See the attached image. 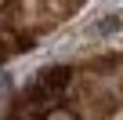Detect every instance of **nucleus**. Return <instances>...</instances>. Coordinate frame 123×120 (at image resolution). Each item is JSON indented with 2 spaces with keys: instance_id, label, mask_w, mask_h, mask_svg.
<instances>
[{
  "instance_id": "f257e3e1",
  "label": "nucleus",
  "mask_w": 123,
  "mask_h": 120,
  "mask_svg": "<svg viewBox=\"0 0 123 120\" xmlns=\"http://www.w3.org/2000/svg\"><path fill=\"white\" fill-rule=\"evenodd\" d=\"M11 87H15V84H11V73H7V69H0V102L11 95Z\"/></svg>"
},
{
  "instance_id": "f03ea898",
  "label": "nucleus",
  "mask_w": 123,
  "mask_h": 120,
  "mask_svg": "<svg viewBox=\"0 0 123 120\" xmlns=\"http://www.w3.org/2000/svg\"><path fill=\"white\" fill-rule=\"evenodd\" d=\"M47 120H73V113H65V109H54V113H51Z\"/></svg>"
}]
</instances>
